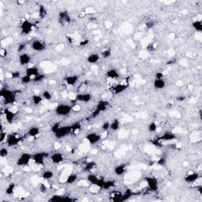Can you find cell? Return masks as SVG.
<instances>
[{
  "instance_id": "obj_1",
  "label": "cell",
  "mask_w": 202,
  "mask_h": 202,
  "mask_svg": "<svg viewBox=\"0 0 202 202\" xmlns=\"http://www.w3.org/2000/svg\"><path fill=\"white\" fill-rule=\"evenodd\" d=\"M0 96L3 99L4 104L6 105L13 104L16 101L17 96L15 93L8 88H1L0 90Z\"/></svg>"
},
{
  "instance_id": "obj_2",
  "label": "cell",
  "mask_w": 202,
  "mask_h": 202,
  "mask_svg": "<svg viewBox=\"0 0 202 202\" xmlns=\"http://www.w3.org/2000/svg\"><path fill=\"white\" fill-rule=\"evenodd\" d=\"M73 111V107L72 105L67 104H60L59 105H57L55 109V114L58 116H61V117H64L67 116L68 114L71 113Z\"/></svg>"
},
{
  "instance_id": "obj_3",
  "label": "cell",
  "mask_w": 202,
  "mask_h": 202,
  "mask_svg": "<svg viewBox=\"0 0 202 202\" xmlns=\"http://www.w3.org/2000/svg\"><path fill=\"white\" fill-rule=\"evenodd\" d=\"M72 133L71 125L70 126H61L54 133V135L57 139H62L67 137Z\"/></svg>"
},
{
  "instance_id": "obj_4",
  "label": "cell",
  "mask_w": 202,
  "mask_h": 202,
  "mask_svg": "<svg viewBox=\"0 0 202 202\" xmlns=\"http://www.w3.org/2000/svg\"><path fill=\"white\" fill-rule=\"evenodd\" d=\"M34 28V25L32 22L28 20L25 19L22 21V22L20 25V29H21V33L24 36H28L32 32Z\"/></svg>"
},
{
  "instance_id": "obj_5",
  "label": "cell",
  "mask_w": 202,
  "mask_h": 202,
  "mask_svg": "<svg viewBox=\"0 0 202 202\" xmlns=\"http://www.w3.org/2000/svg\"><path fill=\"white\" fill-rule=\"evenodd\" d=\"M144 180L145 182V184L148 186V188L151 192H156L159 189V182L158 179L152 176H146L144 177Z\"/></svg>"
},
{
  "instance_id": "obj_6",
  "label": "cell",
  "mask_w": 202,
  "mask_h": 202,
  "mask_svg": "<svg viewBox=\"0 0 202 202\" xmlns=\"http://www.w3.org/2000/svg\"><path fill=\"white\" fill-rule=\"evenodd\" d=\"M32 155L28 152H24L19 156V158L17 160L16 164L19 167H22L24 168L25 166H29L30 162L32 161Z\"/></svg>"
},
{
  "instance_id": "obj_7",
  "label": "cell",
  "mask_w": 202,
  "mask_h": 202,
  "mask_svg": "<svg viewBox=\"0 0 202 202\" xmlns=\"http://www.w3.org/2000/svg\"><path fill=\"white\" fill-rule=\"evenodd\" d=\"M49 156V154L47 152H37L32 155V161L36 166H42L45 163V159Z\"/></svg>"
},
{
  "instance_id": "obj_8",
  "label": "cell",
  "mask_w": 202,
  "mask_h": 202,
  "mask_svg": "<svg viewBox=\"0 0 202 202\" xmlns=\"http://www.w3.org/2000/svg\"><path fill=\"white\" fill-rule=\"evenodd\" d=\"M21 137L17 133H11L10 135L7 136L6 140V143L7 144L8 147L16 146L21 141Z\"/></svg>"
},
{
  "instance_id": "obj_9",
  "label": "cell",
  "mask_w": 202,
  "mask_h": 202,
  "mask_svg": "<svg viewBox=\"0 0 202 202\" xmlns=\"http://www.w3.org/2000/svg\"><path fill=\"white\" fill-rule=\"evenodd\" d=\"M85 140L87 141L88 144H96L99 143L100 140L102 139L100 134H99L97 133L93 132V133H87V135L85 136Z\"/></svg>"
},
{
  "instance_id": "obj_10",
  "label": "cell",
  "mask_w": 202,
  "mask_h": 202,
  "mask_svg": "<svg viewBox=\"0 0 202 202\" xmlns=\"http://www.w3.org/2000/svg\"><path fill=\"white\" fill-rule=\"evenodd\" d=\"M93 99V96L91 93H81L75 95V100L76 102H81V103H88Z\"/></svg>"
},
{
  "instance_id": "obj_11",
  "label": "cell",
  "mask_w": 202,
  "mask_h": 202,
  "mask_svg": "<svg viewBox=\"0 0 202 202\" xmlns=\"http://www.w3.org/2000/svg\"><path fill=\"white\" fill-rule=\"evenodd\" d=\"M30 47L35 51H43L46 48V43L42 40H36L31 43Z\"/></svg>"
},
{
  "instance_id": "obj_12",
  "label": "cell",
  "mask_w": 202,
  "mask_h": 202,
  "mask_svg": "<svg viewBox=\"0 0 202 202\" xmlns=\"http://www.w3.org/2000/svg\"><path fill=\"white\" fill-rule=\"evenodd\" d=\"M200 178V175L197 172H194V171H190L189 172L184 178V181L186 183H194L195 182H197Z\"/></svg>"
},
{
  "instance_id": "obj_13",
  "label": "cell",
  "mask_w": 202,
  "mask_h": 202,
  "mask_svg": "<svg viewBox=\"0 0 202 202\" xmlns=\"http://www.w3.org/2000/svg\"><path fill=\"white\" fill-rule=\"evenodd\" d=\"M18 62L21 66H28L29 65L30 62H31V56L29 54L23 52V53L20 54L18 57Z\"/></svg>"
},
{
  "instance_id": "obj_14",
  "label": "cell",
  "mask_w": 202,
  "mask_h": 202,
  "mask_svg": "<svg viewBox=\"0 0 202 202\" xmlns=\"http://www.w3.org/2000/svg\"><path fill=\"white\" fill-rule=\"evenodd\" d=\"M49 158H50V162L54 164H59L64 160L63 155L62 154L61 152H55L51 156H50Z\"/></svg>"
},
{
  "instance_id": "obj_15",
  "label": "cell",
  "mask_w": 202,
  "mask_h": 202,
  "mask_svg": "<svg viewBox=\"0 0 202 202\" xmlns=\"http://www.w3.org/2000/svg\"><path fill=\"white\" fill-rule=\"evenodd\" d=\"M128 88V85L126 84H118L114 85L112 88V92L115 95H119L121 93H124Z\"/></svg>"
},
{
  "instance_id": "obj_16",
  "label": "cell",
  "mask_w": 202,
  "mask_h": 202,
  "mask_svg": "<svg viewBox=\"0 0 202 202\" xmlns=\"http://www.w3.org/2000/svg\"><path fill=\"white\" fill-rule=\"evenodd\" d=\"M3 114L5 115L6 120V122H8V123H12L13 122V120L15 119L16 113L13 112L11 108H7V109L6 108Z\"/></svg>"
},
{
  "instance_id": "obj_17",
  "label": "cell",
  "mask_w": 202,
  "mask_h": 202,
  "mask_svg": "<svg viewBox=\"0 0 202 202\" xmlns=\"http://www.w3.org/2000/svg\"><path fill=\"white\" fill-rule=\"evenodd\" d=\"M176 135L174 133H171V132H166V133L160 136V137H158V139L162 142H168V141H174Z\"/></svg>"
},
{
  "instance_id": "obj_18",
  "label": "cell",
  "mask_w": 202,
  "mask_h": 202,
  "mask_svg": "<svg viewBox=\"0 0 202 202\" xmlns=\"http://www.w3.org/2000/svg\"><path fill=\"white\" fill-rule=\"evenodd\" d=\"M40 74V71H39V69L37 67H35V66H29L28 67L25 69V74L28 75L31 77H36V75H38Z\"/></svg>"
},
{
  "instance_id": "obj_19",
  "label": "cell",
  "mask_w": 202,
  "mask_h": 202,
  "mask_svg": "<svg viewBox=\"0 0 202 202\" xmlns=\"http://www.w3.org/2000/svg\"><path fill=\"white\" fill-rule=\"evenodd\" d=\"M79 81V76L77 75H69L65 77V82L69 86H74Z\"/></svg>"
},
{
  "instance_id": "obj_20",
  "label": "cell",
  "mask_w": 202,
  "mask_h": 202,
  "mask_svg": "<svg viewBox=\"0 0 202 202\" xmlns=\"http://www.w3.org/2000/svg\"><path fill=\"white\" fill-rule=\"evenodd\" d=\"M106 76L107 78H109L111 80H114V79L119 78L120 77V74L116 69H110L107 71Z\"/></svg>"
},
{
  "instance_id": "obj_21",
  "label": "cell",
  "mask_w": 202,
  "mask_h": 202,
  "mask_svg": "<svg viewBox=\"0 0 202 202\" xmlns=\"http://www.w3.org/2000/svg\"><path fill=\"white\" fill-rule=\"evenodd\" d=\"M100 59L101 58L100 54L93 53L90 54V55L87 57V62H88L89 64H96L100 62Z\"/></svg>"
},
{
  "instance_id": "obj_22",
  "label": "cell",
  "mask_w": 202,
  "mask_h": 202,
  "mask_svg": "<svg viewBox=\"0 0 202 202\" xmlns=\"http://www.w3.org/2000/svg\"><path fill=\"white\" fill-rule=\"evenodd\" d=\"M126 170V168L125 165L119 164L117 165L114 168V173L116 176H122L125 174Z\"/></svg>"
},
{
  "instance_id": "obj_23",
  "label": "cell",
  "mask_w": 202,
  "mask_h": 202,
  "mask_svg": "<svg viewBox=\"0 0 202 202\" xmlns=\"http://www.w3.org/2000/svg\"><path fill=\"white\" fill-rule=\"evenodd\" d=\"M70 21L69 14L66 11H62L59 13V21L61 22L62 25L68 24Z\"/></svg>"
},
{
  "instance_id": "obj_24",
  "label": "cell",
  "mask_w": 202,
  "mask_h": 202,
  "mask_svg": "<svg viewBox=\"0 0 202 202\" xmlns=\"http://www.w3.org/2000/svg\"><path fill=\"white\" fill-rule=\"evenodd\" d=\"M167 82L164 79H155L153 82V86L156 89H163L166 87Z\"/></svg>"
},
{
  "instance_id": "obj_25",
  "label": "cell",
  "mask_w": 202,
  "mask_h": 202,
  "mask_svg": "<svg viewBox=\"0 0 202 202\" xmlns=\"http://www.w3.org/2000/svg\"><path fill=\"white\" fill-rule=\"evenodd\" d=\"M86 180L88 181V184H91V185H96V183L98 182L99 180H100V178H98V176L96 175L95 174H93V173H90L88 174L87 177H86Z\"/></svg>"
},
{
  "instance_id": "obj_26",
  "label": "cell",
  "mask_w": 202,
  "mask_h": 202,
  "mask_svg": "<svg viewBox=\"0 0 202 202\" xmlns=\"http://www.w3.org/2000/svg\"><path fill=\"white\" fill-rule=\"evenodd\" d=\"M107 107H108V102L105 100H100L99 101L98 104H96V109H97L100 112H104L107 109Z\"/></svg>"
},
{
  "instance_id": "obj_27",
  "label": "cell",
  "mask_w": 202,
  "mask_h": 202,
  "mask_svg": "<svg viewBox=\"0 0 202 202\" xmlns=\"http://www.w3.org/2000/svg\"><path fill=\"white\" fill-rule=\"evenodd\" d=\"M40 133V129L38 126H32L28 130V135L29 137H36Z\"/></svg>"
},
{
  "instance_id": "obj_28",
  "label": "cell",
  "mask_w": 202,
  "mask_h": 202,
  "mask_svg": "<svg viewBox=\"0 0 202 202\" xmlns=\"http://www.w3.org/2000/svg\"><path fill=\"white\" fill-rule=\"evenodd\" d=\"M77 175L76 174H74V173H71V174H69L67 177V179H66V183L68 184V185H73L74 183H75L77 181Z\"/></svg>"
},
{
  "instance_id": "obj_29",
  "label": "cell",
  "mask_w": 202,
  "mask_h": 202,
  "mask_svg": "<svg viewBox=\"0 0 202 202\" xmlns=\"http://www.w3.org/2000/svg\"><path fill=\"white\" fill-rule=\"evenodd\" d=\"M44 100L43 98L42 95L40 94H33L32 96V102L34 105H40L43 101Z\"/></svg>"
},
{
  "instance_id": "obj_30",
  "label": "cell",
  "mask_w": 202,
  "mask_h": 202,
  "mask_svg": "<svg viewBox=\"0 0 202 202\" xmlns=\"http://www.w3.org/2000/svg\"><path fill=\"white\" fill-rule=\"evenodd\" d=\"M112 50H111V49H109V48H106V49L102 50L100 51V58L101 59H109L110 57L112 56Z\"/></svg>"
},
{
  "instance_id": "obj_31",
  "label": "cell",
  "mask_w": 202,
  "mask_h": 202,
  "mask_svg": "<svg viewBox=\"0 0 202 202\" xmlns=\"http://www.w3.org/2000/svg\"><path fill=\"white\" fill-rule=\"evenodd\" d=\"M54 177V172L52 170H48L43 171L42 173V175H41V178L44 180V181H48Z\"/></svg>"
},
{
  "instance_id": "obj_32",
  "label": "cell",
  "mask_w": 202,
  "mask_h": 202,
  "mask_svg": "<svg viewBox=\"0 0 202 202\" xmlns=\"http://www.w3.org/2000/svg\"><path fill=\"white\" fill-rule=\"evenodd\" d=\"M120 128V122L119 120L115 119L111 122V126H110V130L112 131H117Z\"/></svg>"
},
{
  "instance_id": "obj_33",
  "label": "cell",
  "mask_w": 202,
  "mask_h": 202,
  "mask_svg": "<svg viewBox=\"0 0 202 202\" xmlns=\"http://www.w3.org/2000/svg\"><path fill=\"white\" fill-rule=\"evenodd\" d=\"M133 192L131 189H126L125 190V192L122 194V201H126V200L130 199L132 196H133Z\"/></svg>"
},
{
  "instance_id": "obj_34",
  "label": "cell",
  "mask_w": 202,
  "mask_h": 202,
  "mask_svg": "<svg viewBox=\"0 0 202 202\" xmlns=\"http://www.w3.org/2000/svg\"><path fill=\"white\" fill-rule=\"evenodd\" d=\"M192 26L197 32H201L202 31V22L201 20H196L192 23Z\"/></svg>"
},
{
  "instance_id": "obj_35",
  "label": "cell",
  "mask_w": 202,
  "mask_h": 202,
  "mask_svg": "<svg viewBox=\"0 0 202 202\" xmlns=\"http://www.w3.org/2000/svg\"><path fill=\"white\" fill-rule=\"evenodd\" d=\"M32 79H33L32 77H29L28 75L24 74L22 75L21 78H20V81H21L22 85H28V84L31 83V81H32Z\"/></svg>"
},
{
  "instance_id": "obj_36",
  "label": "cell",
  "mask_w": 202,
  "mask_h": 202,
  "mask_svg": "<svg viewBox=\"0 0 202 202\" xmlns=\"http://www.w3.org/2000/svg\"><path fill=\"white\" fill-rule=\"evenodd\" d=\"M15 189H16V186L14 183H11L8 185V186L6 189V194H7L8 196H11L12 194H14L15 192Z\"/></svg>"
},
{
  "instance_id": "obj_37",
  "label": "cell",
  "mask_w": 202,
  "mask_h": 202,
  "mask_svg": "<svg viewBox=\"0 0 202 202\" xmlns=\"http://www.w3.org/2000/svg\"><path fill=\"white\" fill-rule=\"evenodd\" d=\"M72 128V133H74V134H78L79 132L81 131V126L80 122H75L73 125H71Z\"/></svg>"
},
{
  "instance_id": "obj_38",
  "label": "cell",
  "mask_w": 202,
  "mask_h": 202,
  "mask_svg": "<svg viewBox=\"0 0 202 202\" xmlns=\"http://www.w3.org/2000/svg\"><path fill=\"white\" fill-rule=\"evenodd\" d=\"M38 14L40 18H43L47 15V10L43 5H40L38 9Z\"/></svg>"
},
{
  "instance_id": "obj_39",
  "label": "cell",
  "mask_w": 202,
  "mask_h": 202,
  "mask_svg": "<svg viewBox=\"0 0 202 202\" xmlns=\"http://www.w3.org/2000/svg\"><path fill=\"white\" fill-rule=\"evenodd\" d=\"M157 130H158V126L155 122H151L148 126V130L150 132V133H154V132H156Z\"/></svg>"
},
{
  "instance_id": "obj_40",
  "label": "cell",
  "mask_w": 202,
  "mask_h": 202,
  "mask_svg": "<svg viewBox=\"0 0 202 202\" xmlns=\"http://www.w3.org/2000/svg\"><path fill=\"white\" fill-rule=\"evenodd\" d=\"M96 163L93 161H90V162L87 163L85 166V170L86 171H92V170L95 168Z\"/></svg>"
},
{
  "instance_id": "obj_41",
  "label": "cell",
  "mask_w": 202,
  "mask_h": 202,
  "mask_svg": "<svg viewBox=\"0 0 202 202\" xmlns=\"http://www.w3.org/2000/svg\"><path fill=\"white\" fill-rule=\"evenodd\" d=\"M41 95H42L43 100H45L47 101L50 100L51 98H52V94H51V93L49 92L48 90H44L43 92Z\"/></svg>"
},
{
  "instance_id": "obj_42",
  "label": "cell",
  "mask_w": 202,
  "mask_h": 202,
  "mask_svg": "<svg viewBox=\"0 0 202 202\" xmlns=\"http://www.w3.org/2000/svg\"><path fill=\"white\" fill-rule=\"evenodd\" d=\"M45 79V75L43 74H39L38 75H36V77H33L32 79V81L33 82H42Z\"/></svg>"
},
{
  "instance_id": "obj_43",
  "label": "cell",
  "mask_w": 202,
  "mask_h": 202,
  "mask_svg": "<svg viewBox=\"0 0 202 202\" xmlns=\"http://www.w3.org/2000/svg\"><path fill=\"white\" fill-rule=\"evenodd\" d=\"M9 154V150L7 148H5V147H3L0 149V156L2 158H5L8 156Z\"/></svg>"
},
{
  "instance_id": "obj_44",
  "label": "cell",
  "mask_w": 202,
  "mask_h": 202,
  "mask_svg": "<svg viewBox=\"0 0 202 202\" xmlns=\"http://www.w3.org/2000/svg\"><path fill=\"white\" fill-rule=\"evenodd\" d=\"M11 74V78L12 79H20L21 77V72L18 71V70H16V71H13Z\"/></svg>"
},
{
  "instance_id": "obj_45",
  "label": "cell",
  "mask_w": 202,
  "mask_h": 202,
  "mask_svg": "<svg viewBox=\"0 0 202 202\" xmlns=\"http://www.w3.org/2000/svg\"><path fill=\"white\" fill-rule=\"evenodd\" d=\"M110 126H111V122L107 121V122L103 123V125L101 126V128H102V130H103L104 132H107V131L110 130Z\"/></svg>"
},
{
  "instance_id": "obj_46",
  "label": "cell",
  "mask_w": 202,
  "mask_h": 202,
  "mask_svg": "<svg viewBox=\"0 0 202 202\" xmlns=\"http://www.w3.org/2000/svg\"><path fill=\"white\" fill-rule=\"evenodd\" d=\"M6 137H7L6 133V132H3V130L1 131V133H0V141H1V143H3L4 141H6Z\"/></svg>"
},
{
  "instance_id": "obj_47",
  "label": "cell",
  "mask_w": 202,
  "mask_h": 202,
  "mask_svg": "<svg viewBox=\"0 0 202 202\" xmlns=\"http://www.w3.org/2000/svg\"><path fill=\"white\" fill-rule=\"evenodd\" d=\"M166 163H167L166 158L165 157H160V159L158 160V161H157L156 163L158 165H160V166H164L166 164Z\"/></svg>"
},
{
  "instance_id": "obj_48",
  "label": "cell",
  "mask_w": 202,
  "mask_h": 202,
  "mask_svg": "<svg viewBox=\"0 0 202 202\" xmlns=\"http://www.w3.org/2000/svg\"><path fill=\"white\" fill-rule=\"evenodd\" d=\"M61 126V124H60V122H56V123H55L52 126H51V132L52 133H55L58 129H59V127Z\"/></svg>"
},
{
  "instance_id": "obj_49",
  "label": "cell",
  "mask_w": 202,
  "mask_h": 202,
  "mask_svg": "<svg viewBox=\"0 0 202 202\" xmlns=\"http://www.w3.org/2000/svg\"><path fill=\"white\" fill-rule=\"evenodd\" d=\"M100 113L101 112H100V111H98V110L95 108V110H94V111L92 112V114H91V118H92V119H96V117H98Z\"/></svg>"
},
{
  "instance_id": "obj_50",
  "label": "cell",
  "mask_w": 202,
  "mask_h": 202,
  "mask_svg": "<svg viewBox=\"0 0 202 202\" xmlns=\"http://www.w3.org/2000/svg\"><path fill=\"white\" fill-rule=\"evenodd\" d=\"M40 189V192H41V193H43V194H44V193H47V192L48 191V186H47V185L44 183H41Z\"/></svg>"
},
{
  "instance_id": "obj_51",
  "label": "cell",
  "mask_w": 202,
  "mask_h": 202,
  "mask_svg": "<svg viewBox=\"0 0 202 202\" xmlns=\"http://www.w3.org/2000/svg\"><path fill=\"white\" fill-rule=\"evenodd\" d=\"M25 48H26V43H20L18 45V51L21 54Z\"/></svg>"
},
{
  "instance_id": "obj_52",
  "label": "cell",
  "mask_w": 202,
  "mask_h": 202,
  "mask_svg": "<svg viewBox=\"0 0 202 202\" xmlns=\"http://www.w3.org/2000/svg\"><path fill=\"white\" fill-rule=\"evenodd\" d=\"M89 43V40H87V39H85V40H82L79 43V45L81 47H86Z\"/></svg>"
},
{
  "instance_id": "obj_53",
  "label": "cell",
  "mask_w": 202,
  "mask_h": 202,
  "mask_svg": "<svg viewBox=\"0 0 202 202\" xmlns=\"http://www.w3.org/2000/svg\"><path fill=\"white\" fill-rule=\"evenodd\" d=\"M155 77H156V79H163L164 74L163 72H157L155 75Z\"/></svg>"
},
{
  "instance_id": "obj_54",
  "label": "cell",
  "mask_w": 202,
  "mask_h": 202,
  "mask_svg": "<svg viewBox=\"0 0 202 202\" xmlns=\"http://www.w3.org/2000/svg\"><path fill=\"white\" fill-rule=\"evenodd\" d=\"M72 107H73V111H74V112H78L81 110L80 105H78V104H74Z\"/></svg>"
},
{
  "instance_id": "obj_55",
  "label": "cell",
  "mask_w": 202,
  "mask_h": 202,
  "mask_svg": "<svg viewBox=\"0 0 202 202\" xmlns=\"http://www.w3.org/2000/svg\"><path fill=\"white\" fill-rule=\"evenodd\" d=\"M176 100H177L178 101H179V102H182V101H184L185 100H186V97L183 96H179L176 98Z\"/></svg>"
},
{
  "instance_id": "obj_56",
  "label": "cell",
  "mask_w": 202,
  "mask_h": 202,
  "mask_svg": "<svg viewBox=\"0 0 202 202\" xmlns=\"http://www.w3.org/2000/svg\"><path fill=\"white\" fill-rule=\"evenodd\" d=\"M0 52H1V55L3 56V57H5V56L6 55V54H7L6 50L5 49H3V48L2 49V50H1V51H0Z\"/></svg>"
},
{
  "instance_id": "obj_57",
  "label": "cell",
  "mask_w": 202,
  "mask_h": 202,
  "mask_svg": "<svg viewBox=\"0 0 202 202\" xmlns=\"http://www.w3.org/2000/svg\"><path fill=\"white\" fill-rule=\"evenodd\" d=\"M96 153H97V150H96V149L92 150V154H96Z\"/></svg>"
},
{
  "instance_id": "obj_58",
  "label": "cell",
  "mask_w": 202,
  "mask_h": 202,
  "mask_svg": "<svg viewBox=\"0 0 202 202\" xmlns=\"http://www.w3.org/2000/svg\"><path fill=\"white\" fill-rule=\"evenodd\" d=\"M18 4H22V3H24V2H23V1H18Z\"/></svg>"
}]
</instances>
